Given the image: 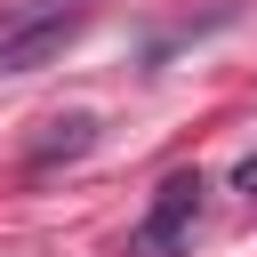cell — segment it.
Listing matches in <instances>:
<instances>
[{
    "mask_svg": "<svg viewBox=\"0 0 257 257\" xmlns=\"http://www.w3.org/2000/svg\"><path fill=\"white\" fill-rule=\"evenodd\" d=\"M80 0L64 8V0H16V16L0 24V72H32V64H48L72 32H80Z\"/></svg>",
    "mask_w": 257,
    "mask_h": 257,
    "instance_id": "cell-1",
    "label": "cell"
},
{
    "mask_svg": "<svg viewBox=\"0 0 257 257\" xmlns=\"http://www.w3.org/2000/svg\"><path fill=\"white\" fill-rule=\"evenodd\" d=\"M201 177L185 169V177H169L161 193H153V209H145V225H137V257H169V249H185V233L201 225Z\"/></svg>",
    "mask_w": 257,
    "mask_h": 257,
    "instance_id": "cell-2",
    "label": "cell"
},
{
    "mask_svg": "<svg viewBox=\"0 0 257 257\" xmlns=\"http://www.w3.org/2000/svg\"><path fill=\"white\" fill-rule=\"evenodd\" d=\"M88 145H96V120H88V112H56V120H48V137L32 145V169L72 161V153H88Z\"/></svg>",
    "mask_w": 257,
    "mask_h": 257,
    "instance_id": "cell-3",
    "label": "cell"
}]
</instances>
